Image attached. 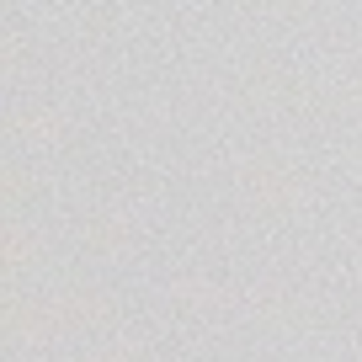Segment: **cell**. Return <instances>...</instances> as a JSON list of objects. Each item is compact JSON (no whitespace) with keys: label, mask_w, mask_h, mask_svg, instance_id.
<instances>
[{"label":"cell","mask_w":362,"mask_h":362,"mask_svg":"<svg viewBox=\"0 0 362 362\" xmlns=\"http://www.w3.org/2000/svg\"><path fill=\"white\" fill-rule=\"evenodd\" d=\"M102 362H139V357H128V351H112V357H102Z\"/></svg>","instance_id":"6da1fadb"}]
</instances>
